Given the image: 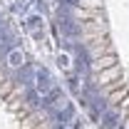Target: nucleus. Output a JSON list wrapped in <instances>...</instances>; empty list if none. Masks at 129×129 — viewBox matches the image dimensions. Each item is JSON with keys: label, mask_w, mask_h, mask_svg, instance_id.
<instances>
[{"label": "nucleus", "mask_w": 129, "mask_h": 129, "mask_svg": "<svg viewBox=\"0 0 129 129\" xmlns=\"http://www.w3.org/2000/svg\"><path fill=\"white\" fill-rule=\"evenodd\" d=\"M117 80H122V77H119V67L104 70V72H99V75H97V82H99V87H104V84H109V82H117Z\"/></svg>", "instance_id": "423d86ee"}, {"label": "nucleus", "mask_w": 129, "mask_h": 129, "mask_svg": "<svg viewBox=\"0 0 129 129\" xmlns=\"http://www.w3.org/2000/svg\"><path fill=\"white\" fill-rule=\"evenodd\" d=\"M22 62H25V57H22L20 52H13V55H10V64H13V67H20Z\"/></svg>", "instance_id": "4468645a"}, {"label": "nucleus", "mask_w": 129, "mask_h": 129, "mask_svg": "<svg viewBox=\"0 0 129 129\" xmlns=\"http://www.w3.org/2000/svg\"><path fill=\"white\" fill-rule=\"evenodd\" d=\"M62 104H67V102H64V92L60 87H55V89L45 97V107H47V109H60Z\"/></svg>", "instance_id": "39448f33"}, {"label": "nucleus", "mask_w": 129, "mask_h": 129, "mask_svg": "<svg viewBox=\"0 0 129 129\" xmlns=\"http://www.w3.org/2000/svg\"><path fill=\"white\" fill-rule=\"evenodd\" d=\"M89 55H92V60H99V57H104V55H112V42H109V37L102 35L97 42H92V45H89Z\"/></svg>", "instance_id": "f257e3e1"}, {"label": "nucleus", "mask_w": 129, "mask_h": 129, "mask_svg": "<svg viewBox=\"0 0 129 129\" xmlns=\"http://www.w3.org/2000/svg\"><path fill=\"white\" fill-rule=\"evenodd\" d=\"M102 3L104 0H80V8L82 10H97V8H102Z\"/></svg>", "instance_id": "9b49d317"}, {"label": "nucleus", "mask_w": 129, "mask_h": 129, "mask_svg": "<svg viewBox=\"0 0 129 129\" xmlns=\"http://www.w3.org/2000/svg\"><path fill=\"white\" fill-rule=\"evenodd\" d=\"M60 30L67 35V37H82V25L77 22V20H72V17H62L60 20Z\"/></svg>", "instance_id": "20e7f679"}, {"label": "nucleus", "mask_w": 129, "mask_h": 129, "mask_svg": "<svg viewBox=\"0 0 129 129\" xmlns=\"http://www.w3.org/2000/svg\"><path fill=\"white\" fill-rule=\"evenodd\" d=\"M124 97H127V87H122V89H117V92H112V94H109V104H112V107H119Z\"/></svg>", "instance_id": "9d476101"}, {"label": "nucleus", "mask_w": 129, "mask_h": 129, "mask_svg": "<svg viewBox=\"0 0 129 129\" xmlns=\"http://www.w3.org/2000/svg\"><path fill=\"white\" fill-rule=\"evenodd\" d=\"M70 62H72V60H70V55H64V52L57 55V64H60L62 70H70Z\"/></svg>", "instance_id": "ddd939ff"}, {"label": "nucleus", "mask_w": 129, "mask_h": 129, "mask_svg": "<svg viewBox=\"0 0 129 129\" xmlns=\"http://www.w3.org/2000/svg\"><path fill=\"white\" fill-rule=\"evenodd\" d=\"M119 119H124V114L119 112V109H117V112H107V114H104V117H102V124H104V127H107V129H112L114 124L119 122Z\"/></svg>", "instance_id": "0eeeda50"}, {"label": "nucleus", "mask_w": 129, "mask_h": 129, "mask_svg": "<svg viewBox=\"0 0 129 129\" xmlns=\"http://www.w3.org/2000/svg\"><path fill=\"white\" fill-rule=\"evenodd\" d=\"M112 67H117V55H104V57H99V60H92V64H89V70L94 72V75H99V72H104V70H112Z\"/></svg>", "instance_id": "7ed1b4c3"}, {"label": "nucleus", "mask_w": 129, "mask_h": 129, "mask_svg": "<svg viewBox=\"0 0 129 129\" xmlns=\"http://www.w3.org/2000/svg\"><path fill=\"white\" fill-rule=\"evenodd\" d=\"M52 89H55V87H52L50 75L45 72V70H42V72H37V75H35V92H37V94H42V97H47Z\"/></svg>", "instance_id": "f03ea898"}, {"label": "nucleus", "mask_w": 129, "mask_h": 129, "mask_svg": "<svg viewBox=\"0 0 129 129\" xmlns=\"http://www.w3.org/2000/svg\"><path fill=\"white\" fill-rule=\"evenodd\" d=\"M122 87H124V80H117V82H109V84L99 87V89H104L107 94H112V92H117V89H122Z\"/></svg>", "instance_id": "f8f14e48"}, {"label": "nucleus", "mask_w": 129, "mask_h": 129, "mask_svg": "<svg viewBox=\"0 0 129 129\" xmlns=\"http://www.w3.org/2000/svg\"><path fill=\"white\" fill-rule=\"evenodd\" d=\"M122 129H129V117L124 119V122H122Z\"/></svg>", "instance_id": "2eb2a0df"}, {"label": "nucleus", "mask_w": 129, "mask_h": 129, "mask_svg": "<svg viewBox=\"0 0 129 129\" xmlns=\"http://www.w3.org/2000/svg\"><path fill=\"white\" fill-rule=\"evenodd\" d=\"M13 94V80H8V77H0V97H8Z\"/></svg>", "instance_id": "1a4fd4ad"}, {"label": "nucleus", "mask_w": 129, "mask_h": 129, "mask_svg": "<svg viewBox=\"0 0 129 129\" xmlns=\"http://www.w3.org/2000/svg\"><path fill=\"white\" fill-rule=\"evenodd\" d=\"M72 117H75V104H72V102H67V104H64V109L57 112V119H60V122H67V119H72Z\"/></svg>", "instance_id": "6e6552de"}]
</instances>
